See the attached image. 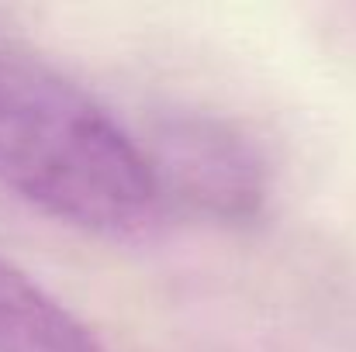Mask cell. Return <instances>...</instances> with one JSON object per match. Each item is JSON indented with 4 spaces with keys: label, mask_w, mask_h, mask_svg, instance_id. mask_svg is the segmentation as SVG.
<instances>
[{
    "label": "cell",
    "mask_w": 356,
    "mask_h": 352,
    "mask_svg": "<svg viewBox=\"0 0 356 352\" xmlns=\"http://www.w3.org/2000/svg\"><path fill=\"white\" fill-rule=\"evenodd\" d=\"M0 187L104 238L145 232L163 204L145 145L80 83L17 49H0Z\"/></svg>",
    "instance_id": "1"
},
{
    "label": "cell",
    "mask_w": 356,
    "mask_h": 352,
    "mask_svg": "<svg viewBox=\"0 0 356 352\" xmlns=\"http://www.w3.org/2000/svg\"><path fill=\"white\" fill-rule=\"evenodd\" d=\"M159 194L194 215L245 225L263 215L270 180L263 156L232 124L208 115H170L145 145Z\"/></svg>",
    "instance_id": "2"
},
{
    "label": "cell",
    "mask_w": 356,
    "mask_h": 352,
    "mask_svg": "<svg viewBox=\"0 0 356 352\" xmlns=\"http://www.w3.org/2000/svg\"><path fill=\"white\" fill-rule=\"evenodd\" d=\"M0 352H104V346L56 294L0 255Z\"/></svg>",
    "instance_id": "3"
}]
</instances>
